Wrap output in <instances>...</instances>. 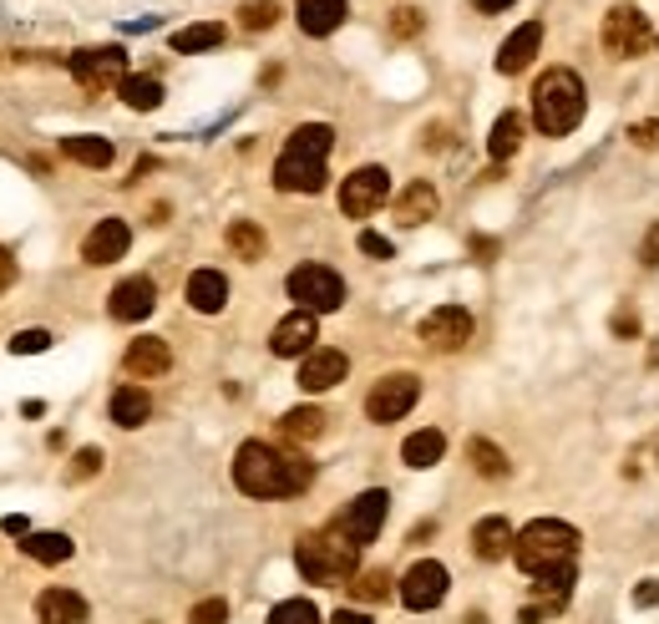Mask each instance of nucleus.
<instances>
[{
  "mask_svg": "<svg viewBox=\"0 0 659 624\" xmlns=\"http://www.w3.org/2000/svg\"><path fill=\"white\" fill-rule=\"evenodd\" d=\"M152 305H158V284L147 280V274H132V280H122L112 295H107V310H112V320H122V326H132V320H147L152 315Z\"/></svg>",
  "mask_w": 659,
  "mask_h": 624,
  "instance_id": "13",
  "label": "nucleus"
},
{
  "mask_svg": "<svg viewBox=\"0 0 659 624\" xmlns=\"http://www.w3.org/2000/svg\"><path fill=\"white\" fill-rule=\"evenodd\" d=\"M294 564L305 574L309 584H345L355 579V564H361V549H355L351 538L335 528H320V534H305L294 543Z\"/></svg>",
  "mask_w": 659,
  "mask_h": 624,
  "instance_id": "4",
  "label": "nucleus"
},
{
  "mask_svg": "<svg viewBox=\"0 0 659 624\" xmlns=\"http://www.w3.org/2000/svg\"><path fill=\"white\" fill-rule=\"evenodd\" d=\"M11 284H15V259H11L5 249H0V295H5Z\"/></svg>",
  "mask_w": 659,
  "mask_h": 624,
  "instance_id": "45",
  "label": "nucleus"
},
{
  "mask_svg": "<svg viewBox=\"0 0 659 624\" xmlns=\"http://www.w3.org/2000/svg\"><path fill=\"white\" fill-rule=\"evenodd\" d=\"M351 589H355V599H366V604H381V599H391V574H386V568H370V574H361Z\"/></svg>",
  "mask_w": 659,
  "mask_h": 624,
  "instance_id": "35",
  "label": "nucleus"
},
{
  "mask_svg": "<svg viewBox=\"0 0 659 624\" xmlns=\"http://www.w3.org/2000/svg\"><path fill=\"white\" fill-rule=\"evenodd\" d=\"M315 462H305L300 452H279L269 442H244L234 457V482L249 498H294L309 488Z\"/></svg>",
  "mask_w": 659,
  "mask_h": 624,
  "instance_id": "1",
  "label": "nucleus"
},
{
  "mask_svg": "<svg viewBox=\"0 0 659 624\" xmlns=\"http://www.w3.org/2000/svg\"><path fill=\"white\" fill-rule=\"evenodd\" d=\"M118 91H122V102H127L132 112H152V107L162 102V82H158V76H127Z\"/></svg>",
  "mask_w": 659,
  "mask_h": 624,
  "instance_id": "31",
  "label": "nucleus"
},
{
  "mask_svg": "<svg viewBox=\"0 0 659 624\" xmlns=\"http://www.w3.org/2000/svg\"><path fill=\"white\" fill-rule=\"evenodd\" d=\"M538 46H542V26L538 21H523V26L502 41V51H498V72L502 76H517V72H527L533 66V57H538Z\"/></svg>",
  "mask_w": 659,
  "mask_h": 624,
  "instance_id": "17",
  "label": "nucleus"
},
{
  "mask_svg": "<svg viewBox=\"0 0 659 624\" xmlns=\"http://www.w3.org/2000/svg\"><path fill=\"white\" fill-rule=\"evenodd\" d=\"M72 76L82 82V91H107L127 82V57L118 46H97V51H72Z\"/></svg>",
  "mask_w": 659,
  "mask_h": 624,
  "instance_id": "7",
  "label": "nucleus"
},
{
  "mask_svg": "<svg viewBox=\"0 0 659 624\" xmlns=\"http://www.w3.org/2000/svg\"><path fill=\"white\" fill-rule=\"evenodd\" d=\"M21 549H26V559H36V564H66V559H72V538L66 534H26Z\"/></svg>",
  "mask_w": 659,
  "mask_h": 624,
  "instance_id": "28",
  "label": "nucleus"
},
{
  "mask_svg": "<svg viewBox=\"0 0 659 624\" xmlns=\"http://www.w3.org/2000/svg\"><path fill=\"white\" fill-rule=\"evenodd\" d=\"M391 30H395V36H416V30H422V11L401 5V11H395V21H391Z\"/></svg>",
  "mask_w": 659,
  "mask_h": 624,
  "instance_id": "41",
  "label": "nucleus"
},
{
  "mask_svg": "<svg viewBox=\"0 0 659 624\" xmlns=\"http://www.w3.org/2000/svg\"><path fill=\"white\" fill-rule=\"evenodd\" d=\"M147 416H152V402H147L143 387L112 391V421H118V427H143Z\"/></svg>",
  "mask_w": 659,
  "mask_h": 624,
  "instance_id": "26",
  "label": "nucleus"
},
{
  "mask_svg": "<svg viewBox=\"0 0 659 624\" xmlns=\"http://www.w3.org/2000/svg\"><path fill=\"white\" fill-rule=\"evenodd\" d=\"M61 152L82 168H107L112 163V143L107 137H91V133H76V137H61Z\"/></svg>",
  "mask_w": 659,
  "mask_h": 624,
  "instance_id": "24",
  "label": "nucleus"
},
{
  "mask_svg": "<svg viewBox=\"0 0 659 624\" xmlns=\"http://www.w3.org/2000/svg\"><path fill=\"white\" fill-rule=\"evenodd\" d=\"M330 624H370V620H366V614H355V610H340Z\"/></svg>",
  "mask_w": 659,
  "mask_h": 624,
  "instance_id": "49",
  "label": "nucleus"
},
{
  "mask_svg": "<svg viewBox=\"0 0 659 624\" xmlns=\"http://www.w3.org/2000/svg\"><path fill=\"white\" fill-rule=\"evenodd\" d=\"M239 21H244V30H269L279 21V5H274V0H249Z\"/></svg>",
  "mask_w": 659,
  "mask_h": 624,
  "instance_id": "36",
  "label": "nucleus"
},
{
  "mask_svg": "<svg viewBox=\"0 0 659 624\" xmlns=\"http://www.w3.org/2000/svg\"><path fill=\"white\" fill-rule=\"evenodd\" d=\"M467 457H472V467H477L483 477H508V457H502V446H492L487 437H472Z\"/></svg>",
  "mask_w": 659,
  "mask_h": 624,
  "instance_id": "33",
  "label": "nucleus"
},
{
  "mask_svg": "<svg viewBox=\"0 0 659 624\" xmlns=\"http://www.w3.org/2000/svg\"><path fill=\"white\" fill-rule=\"evenodd\" d=\"M5 534H11V538H26V534H30L26 518H21V513H11V518H5Z\"/></svg>",
  "mask_w": 659,
  "mask_h": 624,
  "instance_id": "47",
  "label": "nucleus"
},
{
  "mask_svg": "<svg viewBox=\"0 0 659 624\" xmlns=\"http://www.w3.org/2000/svg\"><path fill=\"white\" fill-rule=\"evenodd\" d=\"M284 437H294V442H315L325 431V412L320 406H294V412H284Z\"/></svg>",
  "mask_w": 659,
  "mask_h": 624,
  "instance_id": "30",
  "label": "nucleus"
},
{
  "mask_svg": "<svg viewBox=\"0 0 659 624\" xmlns=\"http://www.w3.org/2000/svg\"><path fill=\"white\" fill-rule=\"evenodd\" d=\"M588 112V97H584V82L578 72L569 66H553V72L538 76V87H533V122H538L542 137H569Z\"/></svg>",
  "mask_w": 659,
  "mask_h": 624,
  "instance_id": "3",
  "label": "nucleus"
},
{
  "mask_svg": "<svg viewBox=\"0 0 659 624\" xmlns=\"http://www.w3.org/2000/svg\"><path fill=\"white\" fill-rule=\"evenodd\" d=\"M36 620L41 624H87V599L72 589H46L36 599Z\"/></svg>",
  "mask_w": 659,
  "mask_h": 624,
  "instance_id": "21",
  "label": "nucleus"
},
{
  "mask_svg": "<svg viewBox=\"0 0 659 624\" xmlns=\"http://www.w3.org/2000/svg\"><path fill=\"white\" fill-rule=\"evenodd\" d=\"M223 238H229V249H234L239 259H259L264 254V229L254 219H234Z\"/></svg>",
  "mask_w": 659,
  "mask_h": 624,
  "instance_id": "32",
  "label": "nucleus"
},
{
  "mask_svg": "<svg viewBox=\"0 0 659 624\" xmlns=\"http://www.w3.org/2000/svg\"><path fill=\"white\" fill-rule=\"evenodd\" d=\"M269 624H320V610L309 599H284V604L269 610Z\"/></svg>",
  "mask_w": 659,
  "mask_h": 624,
  "instance_id": "34",
  "label": "nucleus"
},
{
  "mask_svg": "<svg viewBox=\"0 0 659 624\" xmlns=\"http://www.w3.org/2000/svg\"><path fill=\"white\" fill-rule=\"evenodd\" d=\"M655 41V30H649V15L639 5H614V11L603 15V51L619 61H634L645 57V46Z\"/></svg>",
  "mask_w": 659,
  "mask_h": 624,
  "instance_id": "6",
  "label": "nucleus"
},
{
  "mask_svg": "<svg viewBox=\"0 0 659 624\" xmlns=\"http://www.w3.org/2000/svg\"><path fill=\"white\" fill-rule=\"evenodd\" d=\"M188 624H229V604H223V599H198Z\"/></svg>",
  "mask_w": 659,
  "mask_h": 624,
  "instance_id": "37",
  "label": "nucleus"
},
{
  "mask_svg": "<svg viewBox=\"0 0 659 624\" xmlns=\"http://www.w3.org/2000/svg\"><path fill=\"white\" fill-rule=\"evenodd\" d=\"M416 396H422V381L411 371H395V376H381L376 387H370V396H366V416L370 421H401V416L416 406Z\"/></svg>",
  "mask_w": 659,
  "mask_h": 624,
  "instance_id": "8",
  "label": "nucleus"
},
{
  "mask_svg": "<svg viewBox=\"0 0 659 624\" xmlns=\"http://www.w3.org/2000/svg\"><path fill=\"white\" fill-rule=\"evenodd\" d=\"M290 299L309 315H330V310L345 305V280L325 265H300L290 274Z\"/></svg>",
  "mask_w": 659,
  "mask_h": 624,
  "instance_id": "5",
  "label": "nucleus"
},
{
  "mask_svg": "<svg viewBox=\"0 0 659 624\" xmlns=\"http://www.w3.org/2000/svg\"><path fill=\"white\" fill-rule=\"evenodd\" d=\"M122 366H127V376L147 381V376H162L168 366H173V351H168V341H158V335H143V341H132V345H127Z\"/></svg>",
  "mask_w": 659,
  "mask_h": 624,
  "instance_id": "18",
  "label": "nucleus"
},
{
  "mask_svg": "<svg viewBox=\"0 0 659 624\" xmlns=\"http://www.w3.org/2000/svg\"><path fill=\"white\" fill-rule=\"evenodd\" d=\"M361 249H366L370 254V259H391V238H381V234H370V229H366V234H361Z\"/></svg>",
  "mask_w": 659,
  "mask_h": 624,
  "instance_id": "42",
  "label": "nucleus"
},
{
  "mask_svg": "<svg viewBox=\"0 0 659 624\" xmlns=\"http://www.w3.org/2000/svg\"><path fill=\"white\" fill-rule=\"evenodd\" d=\"M127 244H132L127 223H122V219H102L87 234V244H82V259H87V265H118L122 254H127Z\"/></svg>",
  "mask_w": 659,
  "mask_h": 624,
  "instance_id": "15",
  "label": "nucleus"
},
{
  "mask_svg": "<svg viewBox=\"0 0 659 624\" xmlns=\"http://www.w3.org/2000/svg\"><path fill=\"white\" fill-rule=\"evenodd\" d=\"M386 507H391V498H386L381 488H370V492H361L345 513H340V534L351 538L355 549L361 543H370V538L381 534V523H386Z\"/></svg>",
  "mask_w": 659,
  "mask_h": 624,
  "instance_id": "12",
  "label": "nucleus"
},
{
  "mask_svg": "<svg viewBox=\"0 0 659 624\" xmlns=\"http://www.w3.org/2000/svg\"><path fill=\"white\" fill-rule=\"evenodd\" d=\"M91 473H102V452H97V446H82L72 457V482H87Z\"/></svg>",
  "mask_w": 659,
  "mask_h": 624,
  "instance_id": "38",
  "label": "nucleus"
},
{
  "mask_svg": "<svg viewBox=\"0 0 659 624\" xmlns=\"http://www.w3.org/2000/svg\"><path fill=\"white\" fill-rule=\"evenodd\" d=\"M639 259H645L649 269L659 265V223H655V229H649V234H645V249H639Z\"/></svg>",
  "mask_w": 659,
  "mask_h": 624,
  "instance_id": "43",
  "label": "nucleus"
},
{
  "mask_svg": "<svg viewBox=\"0 0 659 624\" xmlns=\"http://www.w3.org/2000/svg\"><path fill=\"white\" fill-rule=\"evenodd\" d=\"M447 568L437 564V559H422V564H411L406 568V579H401V604L406 610H437L441 599H447Z\"/></svg>",
  "mask_w": 659,
  "mask_h": 624,
  "instance_id": "10",
  "label": "nucleus"
},
{
  "mask_svg": "<svg viewBox=\"0 0 659 624\" xmlns=\"http://www.w3.org/2000/svg\"><path fill=\"white\" fill-rule=\"evenodd\" d=\"M188 305L198 315H219L229 305V280H223L219 269H193L188 274Z\"/></svg>",
  "mask_w": 659,
  "mask_h": 624,
  "instance_id": "19",
  "label": "nucleus"
},
{
  "mask_svg": "<svg viewBox=\"0 0 659 624\" xmlns=\"http://www.w3.org/2000/svg\"><path fill=\"white\" fill-rule=\"evenodd\" d=\"M345 21V0H300V30L305 36H330Z\"/></svg>",
  "mask_w": 659,
  "mask_h": 624,
  "instance_id": "22",
  "label": "nucleus"
},
{
  "mask_svg": "<svg viewBox=\"0 0 659 624\" xmlns=\"http://www.w3.org/2000/svg\"><path fill=\"white\" fill-rule=\"evenodd\" d=\"M630 143H634V148H645V152H655L659 148V122H634Z\"/></svg>",
  "mask_w": 659,
  "mask_h": 624,
  "instance_id": "40",
  "label": "nucleus"
},
{
  "mask_svg": "<svg viewBox=\"0 0 659 624\" xmlns=\"http://www.w3.org/2000/svg\"><path fill=\"white\" fill-rule=\"evenodd\" d=\"M422 341L426 351H462V345L472 341V315L462 310V305H441V310H431L422 320Z\"/></svg>",
  "mask_w": 659,
  "mask_h": 624,
  "instance_id": "11",
  "label": "nucleus"
},
{
  "mask_svg": "<svg viewBox=\"0 0 659 624\" xmlns=\"http://www.w3.org/2000/svg\"><path fill=\"white\" fill-rule=\"evenodd\" d=\"M517 543L513 523L508 518H483L477 528H472V549H477V559H487V564H498V559H508Z\"/></svg>",
  "mask_w": 659,
  "mask_h": 624,
  "instance_id": "20",
  "label": "nucleus"
},
{
  "mask_svg": "<svg viewBox=\"0 0 659 624\" xmlns=\"http://www.w3.org/2000/svg\"><path fill=\"white\" fill-rule=\"evenodd\" d=\"M634 604H645V610H649V604H659V584L655 579L639 584V589H634Z\"/></svg>",
  "mask_w": 659,
  "mask_h": 624,
  "instance_id": "46",
  "label": "nucleus"
},
{
  "mask_svg": "<svg viewBox=\"0 0 659 624\" xmlns=\"http://www.w3.org/2000/svg\"><path fill=\"white\" fill-rule=\"evenodd\" d=\"M345 371H351V360H345V351H309L305 360H300V387L305 391H330L345 381Z\"/></svg>",
  "mask_w": 659,
  "mask_h": 624,
  "instance_id": "16",
  "label": "nucleus"
},
{
  "mask_svg": "<svg viewBox=\"0 0 659 624\" xmlns=\"http://www.w3.org/2000/svg\"><path fill=\"white\" fill-rule=\"evenodd\" d=\"M330 148H335V133H330L325 122L294 127L290 143H284V152H279V163H274V183L284 188V194H320Z\"/></svg>",
  "mask_w": 659,
  "mask_h": 624,
  "instance_id": "2",
  "label": "nucleus"
},
{
  "mask_svg": "<svg viewBox=\"0 0 659 624\" xmlns=\"http://www.w3.org/2000/svg\"><path fill=\"white\" fill-rule=\"evenodd\" d=\"M315 341H320V326H315V315L309 310H294V315H284L274 326V335H269V351L274 356H309L315 351Z\"/></svg>",
  "mask_w": 659,
  "mask_h": 624,
  "instance_id": "14",
  "label": "nucleus"
},
{
  "mask_svg": "<svg viewBox=\"0 0 659 624\" xmlns=\"http://www.w3.org/2000/svg\"><path fill=\"white\" fill-rule=\"evenodd\" d=\"M437 204H441V198H437V188H431V183H422V179H416V183H411V188H406V194L395 198V219H401V223H426V219H431V213H437Z\"/></svg>",
  "mask_w": 659,
  "mask_h": 624,
  "instance_id": "23",
  "label": "nucleus"
},
{
  "mask_svg": "<svg viewBox=\"0 0 659 624\" xmlns=\"http://www.w3.org/2000/svg\"><path fill=\"white\" fill-rule=\"evenodd\" d=\"M223 41V26L219 21H198V26H183L173 36V51H183V57H193V51H213V46Z\"/></svg>",
  "mask_w": 659,
  "mask_h": 624,
  "instance_id": "29",
  "label": "nucleus"
},
{
  "mask_svg": "<svg viewBox=\"0 0 659 624\" xmlns=\"http://www.w3.org/2000/svg\"><path fill=\"white\" fill-rule=\"evenodd\" d=\"M441 452H447V437H441L437 427L426 431H411L406 446H401V457H406V467H437Z\"/></svg>",
  "mask_w": 659,
  "mask_h": 624,
  "instance_id": "25",
  "label": "nucleus"
},
{
  "mask_svg": "<svg viewBox=\"0 0 659 624\" xmlns=\"http://www.w3.org/2000/svg\"><path fill=\"white\" fill-rule=\"evenodd\" d=\"M386 198H391V173H386V168H376V163L355 168L351 179L340 183V208H345L351 219H370V213H376Z\"/></svg>",
  "mask_w": 659,
  "mask_h": 624,
  "instance_id": "9",
  "label": "nucleus"
},
{
  "mask_svg": "<svg viewBox=\"0 0 659 624\" xmlns=\"http://www.w3.org/2000/svg\"><path fill=\"white\" fill-rule=\"evenodd\" d=\"M472 5H477V11H483V15H498V11H508L513 0H472Z\"/></svg>",
  "mask_w": 659,
  "mask_h": 624,
  "instance_id": "48",
  "label": "nucleus"
},
{
  "mask_svg": "<svg viewBox=\"0 0 659 624\" xmlns=\"http://www.w3.org/2000/svg\"><path fill=\"white\" fill-rule=\"evenodd\" d=\"M523 148V118L517 112H502L498 122H492V137H487V152L498 158V163H508L513 152Z\"/></svg>",
  "mask_w": 659,
  "mask_h": 624,
  "instance_id": "27",
  "label": "nucleus"
},
{
  "mask_svg": "<svg viewBox=\"0 0 659 624\" xmlns=\"http://www.w3.org/2000/svg\"><path fill=\"white\" fill-rule=\"evenodd\" d=\"M614 335H639V315H634V310H619V315H614Z\"/></svg>",
  "mask_w": 659,
  "mask_h": 624,
  "instance_id": "44",
  "label": "nucleus"
},
{
  "mask_svg": "<svg viewBox=\"0 0 659 624\" xmlns=\"http://www.w3.org/2000/svg\"><path fill=\"white\" fill-rule=\"evenodd\" d=\"M46 345H51V335H46V330H21V335H11L15 356H36V351H46Z\"/></svg>",
  "mask_w": 659,
  "mask_h": 624,
  "instance_id": "39",
  "label": "nucleus"
}]
</instances>
